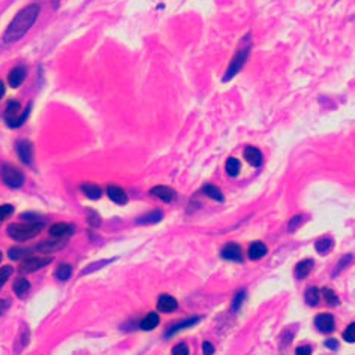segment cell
Instances as JSON below:
<instances>
[{"mask_svg":"<svg viewBox=\"0 0 355 355\" xmlns=\"http://www.w3.org/2000/svg\"><path fill=\"white\" fill-rule=\"evenodd\" d=\"M41 12V6L38 3H32L27 5L26 8H22L21 11L14 17V20L9 22L6 32H5V42H15L18 39H21L22 36L32 29V26L38 20Z\"/></svg>","mask_w":355,"mask_h":355,"instance_id":"6da1fadb","label":"cell"},{"mask_svg":"<svg viewBox=\"0 0 355 355\" xmlns=\"http://www.w3.org/2000/svg\"><path fill=\"white\" fill-rule=\"evenodd\" d=\"M250 50H252V41H250V35L247 33L242 39L235 54L232 56V60H231L229 66L226 69V74L222 78V83H228L229 80H232L242 70V67L244 66V63H246V60H247V57L250 54Z\"/></svg>","mask_w":355,"mask_h":355,"instance_id":"7a4b0ae2","label":"cell"},{"mask_svg":"<svg viewBox=\"0 0 355 355\" xmlns=\"http://www.w3.org/2000/svg\"><path fill=\"white\" fill-rule=\"evenodd\" d=\"M44 229V223H12L8 226L6 232L11 239L17 242H26L33 237H36L41 231Z\"/></svg>","mask_w":355,"mask_h":355,"instance_id":"3957f363","label":"cell"},{"mask_svg":"<svg viewBox=\"0 0 355 355\" xmlns=\"http://www.w3.org/2000/svg\"><path fill=\"white\" fill-rule=\"evenodd\" d=\"M32 110V102L26 107V111L21 112V104L17 99H11L6 104V110H5V120L8 123L9 128H20L22 123L27 120L29 114Z\"/></svg>","mask_w":355,"mask_h":355,"instance_id":"277c9868","label":"cell"},{"mask_svg":"<svg viewBox=\"0 0 355 355\" xmlns=\"http://www.w3.org/2000/svg\"><path fill=\"white\" fill-rule=\"evenodd\" d=\"M0 177L3 180V183L11 189H18L24 184V174L17 167L9 165V163H5L0 167Z\"/></svg>","mask_w":355,"mask_h":355,"instance_id":"5b68a950","label":"cell"},{"mask_svg":"<svg viewBox=\"0 0 355 355\" xmlns=\"http://www.w3.org/2000/svg\"><path fill=\"white\" fill-rule=\"evenodd\" d=\"M51 263V258H42V256H30V258H24L22 263L18 267L20 273L26 274V273H33L38 271L41 268H44L45 266H48Z\"/></svg>","mask_w":355,"mask_h":355,"instance_id":"8992f818","label":"cell"},{"mask_svg":"<svg viewBox=\"0 0 355 355\" xmlns=\"http://www.w3.org/2000/svg\"><path fill=\"white\" fill-rule=\"evenodd\" d=\"M221 256L223 259L228 261H234V263H242L243 261V253H242V247L235 243H228L226 246H223Z\"/></svg>","mask_w":355,"mask_h":355,"instance_id":"52a82bcc","label":"cell"},{"mask_svg":"<svg viewBox=\"0 0 355 355\" xmlns=\"http://www.w3.org/2000/svg\"><path fill=\"white\" fill-rule=\"evenodd\" d=\"M315 324H316V328L321 332V333H333L334 327V318L333 315L330 313H321L315 318Z\"/></svg>","mask_w":355,"mask_h":355,"instance_id":"ba28073f","label":"cell"},{"mask_svg":"<svg viewBox=\"0 0 355 355\" xmlns=\"http://www.w3.org/2000/svg\"><path fill=\"white\" fill-rule=\"evenodd\" d=\"M17 153L20 156L21 162L26 165H33V144L30 141H18L17 144Z\"/></svg>","mask_w":355,"mask_h":355,"instance_id":"9c48e42d","label":"cell"},{"mask_svg":"<svg viewBox=\"0 0 355 355\" xmlns=\"http://www.w3.org/2000/svg\"><path fill=\"white\" fill-rule=\"evenodd\" d=\"M48 232H50V235L53 239H67L74 232V225H69V223L65 222L54 223V225L50 226Z\"/></svg>","mask_w":355,"mask_h":355,"instance_id":"30bf717a","label":"cell"},{"mask_svg":"<svg viewBox=\"0 0 355 355\" xmlns=\"http://www.w3.org/2000/svg\"><path fill=\"white\" fill-rule=\"evenodd\" d=\"M67 243V239H54V240H48L44 243H39L36 246V249L42 253H53L57 252L60 249H63Z\"/></svg>","mask_w":355,"mask_h":355,"instance_id":"8fae6325","label":"cell"},{"mask_svg":"<svg viewBox=\"0 0 355 355\" xmlns=\"http://www.w3.org/2000/svg\"><path fill=\"white\" fill-rule=\"evenodd\" d=\"M150 195H153V197H156V198H159V200H162L163 202H171V201L176 198V192L171 189V187H168V186H155V187H152V191H150Z\"/></svg>","mask_w":355,"mask_h":355,"instance_id":"7c38bea8","label":"cell"},{"mask_svg":"<svg viewBox=\"0 0 355 355\" xmlns=\"http://www.w3.org/2000/svg\"><path fill=\"white\" fill-rule=\"evenodd\" d=\"M157 309L163 312V313H170V312L176 311L177 309V300L174 297L168 295V294H163L157 300Z\"/></svg>","mask_w":355,"mask_h":355,"instance_id":"4fadbf2b","label":"cell"},{"mask_svg":"<svg viewBox=\"0 0 355 355\" xmlns=\"http://www.w3.org/2000/svg\"><path fill=\"white\" fill-rule=\"evenodd\" d=\"M24 78H26V69L21 66H17L9 72V75H8V83H9V86H11L12 89H17V87L21 86Z\"/></svg>","mask_w":355,"mask_h":355,"instance_id":"5bb4252c","label":"cell"},{"mask_svg":"<svg viewBox=\"0 0 355 355\" xmlns=\"http://www.w3.org/2000/svg\"><path fill=\"white\" fill-rule=\"evenodd\" d=\"M107 194H108V198H110L112 202H115V204L123 205V204L128 202V195H126V192H125L122 187H119V186H114V184L108 186Z\"/></svg>","mask_w":355,"mask_h":355,"instance_id":"9a60e30c","label":"cell"},{"mask_svg":"<svg viewBox=\"0 0 355 355\" xmlns=\"http://www.w3.org/2000/svg\"><path fill=\"white\" fill-rule=\"evenodd\" d=\"M247 253H249V258H250L252 261H258V259H261L263 256H266L267 246L263 243V242H253V243L249 246Z\"/></svg>","mask_w":355,"mask_h":355,"instance_id":"2e32d148","label":"cell"},{"mask_svg":"<svg viewBox=\"0 0 355 355\" xmlns=\"http://www.w3.org/2000/svg\"><path fill=\"white\" fill-rule=\"evenodd\" d=\"M244 157H246V160H247L252 167H259V165L263 163V155H261V152H259L256 147H253V146L246 147V150H244Z\"/></svg>","mask_w":355,"mask_h":355,"instance_id":"e0dca14e","label":"cell"},{"mask_svg":"<svg viewBox=\"0 0 355 355\" xmlns=\"http://www.w3.org/2000/svg\"><path fill=\"white\" fill-rule=\"evenodd\" d=\"M81 191L84 192V195H86L87 198H90V200H98V198H101V195H102L101 187L96 186V184H93V183H83V184H81Z\"/></svg>","mask_w":355,"mask_h":355,"instance_id":"ac0fdd59","label":"cell"},{"mask_svg":"<svg viewBox=\"0 0 355 355\" xmlns=\"http://www.w3.org/2000/svg\"><path fill=\"white\" fill-rule=\"evenodd\" d=\"M157 325H159V316H157V313H155V312L149 313V315L139 322V327H141L143 330H146V332L155 330Z\"/></svg>","mask_w":355,"mask_h":355,"instance_id":"d6986e66","label":"cell"},{"mask_svg":"<svg viewBox=\"0 0 355 355\" xmlns=\"http://www.w3.org/2000/svg\"><path fill=\"white\" fill-rule=\"evenodd\" d=\"M240 168H242L240 160L235 157H229L225 163V170H226L228 176H231V177H237L240 174Z\"/></svg>","mask_w":355,"mask_h":355,"instance_id":"ffe728a7","label":"cell"},{"mask_svg":"<svg viewBox=\"0 0 355 355\" xmlns=\"http://www.w3.org/2000/svg\"><path fill=\"white\" fill-rule=\"evenodd\" d=\"M163 218V213L160 210H155V211H150L147 215H144L143 218L138 219V223L139 225H152V223H157L160 219Z\"/></svg>","mask_w":355,"mask_h":355,"instance_id":"44dd1931","label":"cell"},{"mask_svg":"<svg viewBox=\"0 0 355 355\" xmlns=\"http://www.w3.org/2000/svg\"><path fill=\"white\" fill-rule=\"evenodd\" d=\"M30 289V282L24 277H17L15 282H14V292L18 295V297H24Z\"/></svg>","mask_w":355,"mask_h":355,"instance_id":"7402d4cb","label":"cell"},{"mask_svg":"<svg viewBox=\"0 0 355 355\" xmlns=\"http://www.w3.org/2000/svg\"><path fill=\"white\" fill-rule=\"evenodd\" d=\"M202 192H204L207 197H210L211 200L218 201V202H223L222 192H221V189L216 187L215 184H205V186L202 187Z\"/></svg>","mask_w":355,"mask_h":355,"instance_id":"603a6c76","label":"cell"},{"mask_svg":"<svg viewBox=\"0 0 355 355\" xmlns=\"http://www.w3.org/2000/svg\"><path fill=\"white\" fill-rule=\"evenodd\" d=\"M312 266H313V264H312L311 259L298 263V264L295 266V276H297V279H304V277L311 273Z\"/></svg>","mask_w":355,"mask_h":355,"instance_id":"cb8c5ba5","label":"cell"},{"mask_svg":"<svg viewBox=\"0 0 355 355\" xmlns=\"http://www.w3.org/2000/svg\"><path fill=\"white\" fill-rule=\"evenodd\" d=\"M30 249H24V247H12L9 249L8 252V256L12 259V261H20V259H24L26 256L30 255Z\"/></svg>","mask_w":355,"mask_h":355,"instance_id":"d4e9b609","label":"cell"},{"mask_svg":"<svg viewBox=\"0 0 355 355\" xmlns=\"http://www.w3.org/2000/svg\"><path fill=\"white\" fill-rule=\"evenodd\" d=\"M198 322V318H192V319H187V321H183L180 324H176L173 325L168 332H167V337H171L174 333H177L178 330H183V328H187V327H192Z\"/></svg>","mask_w":355,"mask_h":355,"instance_id":"484cf974","label":"cell"},{"mask_svg":"<svg viewBox=\"0 0 355 355\" xmlns=\"http://www.w3.org/2000/svg\"><path fill=\"white\" fill-rule=\"evenodd\" d=\"M54 274H56V277L59 280H67L70 277V274H72V267L69 266L67 263H63V264H60V266L56 268Z\"/></svg>","mask_w":355,"mask_h":355,"instance_id":"4316f807","label":"cell"},{"mask_svg":"<svg viewBox=\"0 0 355 355\" xmlns=\"http://www.w3.org/2000/svg\"><path fill=\"white\" fill-rule=\"evenodd\" d=\"M304 300H306V303L309 304V306H316L318 303H319V291H318V288H315V287H311V288L306 291V294H304Z\"/></svg>","mask_w":355,"mask_h":355,"instance_id":"83f0119b","label":"cell"},{"mask_svg":"<svg viewBox=\"0 0 355 355\" xmlns=\"http://www.w3.org/2000/svg\"><path fill=\"white\" fill-rule=\"evenodd\" d=\"M332 246H333V240L330 239V237H322V239H319L316 243H315V247H316V250L319 252V253H327L330 249H332Z\"/></svg>","mask_w":355,"mask_h":355,"instance_id":"f1b7e54d","label":"cell"},{"mask_svg":"<svg viewBox=\"0 0 355 355\" xmlns=\"http://www.w3.org/2000/svg\"><path fill=\"white\" fill-rule=\"evenodd\" d=\"M111 261L112 259H102V261L93 263V264H90V266H87L86 268H83V270H81V276H86V274H89V273H93V271H96V270H99V268L105 267L107 264H110Z\"/></svg>","mask_w":355,"mask_h":355,"instance_id":"f546056e","label":"cell"},{"mask_svg":"<svg viewBox=\"0 0 355 355\" xmlns=\"http://www.w3.org/2000/svg\"><path fill=\"white\" fill-rule=\"evenodd\" d=\"M12 273H14V268L11 266H3L0 268V289L3 288V285L8 282Z\"/></svg>","mask_w":355,"mask_h":355,"instance_id":"4dcf8cb0","label":"cell"},{"mask_svg":"<svg viewBox=\"0 0 355 355\" xmlns=\"http://www.w3.org/2000/svg\"><path fill=\"white\" fill-rule=\"evenodd\" d=\"M343 339L349 343H355V322L346 327V330L343 332Z\"/></svg>","mask_w":355,"mask_h":355,"instance_id":"1f68e13d","label":"cell"},{"mask_svg":"<svg viewBox=\"0 0 355 355\" xmlns=\"http://www.w3.org/2000/svg\"><path fill=\"white\" fill-rule=\"evenodd\" d=\"M12 213H14V207H12V205H9V204L0 205V222H2V221H6Z\"/></svg>","mask_w":355,"mask_h":355,"instance_id":"d6a6232c","label":"cell"},{"mask_svg":"<svg viewBox=\"0 0 355 355\" xmlns=\"http://www.w3.org/2000/svg\"><path fill=\"white\" fill-rule=\"evenodd\" d=\"M304 222V216L303 215H297L294 219H291V222H289V228L288 231L289 232H292V231H295V229H298L300 228V225Z\"/></svg>","mask_w":355,"mask_h":355,"instance_id":"836d02e7","label":"cell"},{"mask_svg":"<svg viewBox=\"0 0 355 355\" xmlns=\"http://www.w3.org/2000/svg\"><path fill=\"white\" fill-rule=\"evenodd\" d=\"M322 294H324V297H325V300H327V303H328V304H337V303H339L337 295L334 294V291H332V289L325 288L324 291H322Z\"/></svg>","mask_w":355,"mask_h":355,"instance_id":"e575fe53","label":"cell"},{"mask_svg":"<svg viewBox=\"0 0 355 355\" xmlns=\"http://www.w3.org/2000/svg\"><path fill=\"white\" fill-rule=\"evenodd\" d=\"M21 219L24 221V222H27V223L41 222V216H39V215H36V213H22Z\"/></svg>","mask_w":355,"mask_h":355,"instance_id":"d590c367","label":"cell"},{"mask_svg":"<svg viewBox=\"0 0 355 355\" xmlns=\"http://www.w3.org/2000/svg\"><path fill=\"white\" fill-rule=\"evenodd\" d=\"M173 355H189V348L186 343H178L177 346H174Z\"/></svg>","mask_w":355,"mask_h":355,"instance_id":"8d00e7d4","label":"cell"},{"mask_svg":"<svg viewBox=\"0 0 355 355\" xmlns=\"http://www.w3.org/2000/svg\"><path fill=\"white\" fill-rule=\"evenodd\" d=\"M244 297H246V292H244V291H240V292L234 297V301H232V309H234V311H239L240 304L243 303Z\"/></svg>","mask_w":355,"mask_h":355,"instance_id":"74e56055","label":"cell"},{"mask_svg":"<svg viewBox=\"0 0 355 355\" xmlns=\"http://www.w3.org/2000/svg\"><path fill=\"white\" fill-rule=\"evenodd\" d=\"M89 213V219H87V221H89V225L91 228H98V226L101 225V218L98 216V213H94V211H91V210H90Z\"/></svg>","mask_w":355,"mask_h":355,"instance_id":"f35d334b","label":"cell"},{"mask_svg":"<svg viewBox=\"0 0 355 355\" xmlns=\"http://www.w3.org/2000/svg\"><path fill=\"white\" fill-rule=\"evenodd\" d=\"M202 352H204V355H213L215 354V346L210 342H204L202 343Z\"/></svg>","mask_w":355,"mask_h":355,"instance_id":"ab89813d","label":"cell"},{"mask_svg":"<svg viewBox=\"0 0 355 355\" xmlns=\"http://www.w3.org/2000/svg\"><path fill=\"white\" fill-rule=\"evenodd\" d=\"M351 259H352V256H351V255H346L345 258H342V259L339 261V266H337V268H336V271H334V273H339L343 267L346 266V264H349V261H351Z\"/></svg>","mask_w":355,"mask_h":355,"instance_id":"60d3db41","label":"cell"},{"mask_svg":"<svg viewBox=\"0 0 355 355\" xmlns=\"http://www.w3.org/2000/svg\"><path fill=\"white\" fill-rule=\"evenodd\" d=\"M312 349L311 346H298L297 351H295V355H311Z\"/></svg>","mask_w":355,"mask_h":355,"instance_id":"b9f144b4","label":"cell"},{"mask_svg":"<svg viewBox=\"0 0 355 355\" xmlns=\"http://www.w3.org/2000/svg\"><path fill=\"white\" fill-rule=\"evenodd\" d=\"M325 345H327V348H332V349H337V346H339L337 340H334V339L327 340V342H325Z\"/></svg>","mask_w":355,"mask_h":355,"instance_id":"7bdbcfd3","label":"cell"},{"mask_svg":"<svg viewBox=\"0 0 355 355\" xmlns=\"http://www.w3.org/2000/svg\"><path fill=\"white\" fill-rule=\"evenodd\" d=\"M8 306H9V303L6 300H0V315L5 313V311L8 309Z\"/></svg>","mask_w":355,"mask_h":355,"instance_id":"ee69618b","label":"cell"},{"mask_svg":"<svg viewBox=\"0 0 355 355\" xmlns=\"http://www.w3.org/2000/svg\"><path fill=\"white\" fill-rule=\"evenodd\" d=\"M3 94H5V84H3V81L0 80V99L3 98Z\"/></svg>","mask_w":355,"mask_h":355,"instance_id":"f6af8a7d","label":"cell"},{"mask_svg":"<svg viewBox=\"0 0 355 355\" xmlns=\"http://www.w3.org/2000/svg\"><path fill=\"white\" fill-rule=\"evenodd\" d=\"M2 256H3V255H2V252H0V261H2Z\"/></svg>","mask_w":355,"mask_h":355,"instance_id":"bcb514c9","label":"cell"}]
</instances>
